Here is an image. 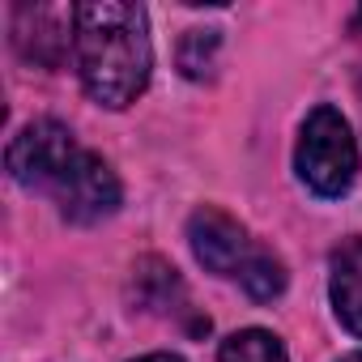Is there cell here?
I'll return each instance as SVG.
<instances>
[{"instance_id":"cell-1","label":"cell","mask_w":362,"mask_h":362,"mask_svg":"<svg viewBox=\"0 0 362 362\" xmlns=\"http://www.w3.org/2000/svg\"><path fill=\"white\" fill-rule=\"evenodd\" d=\"M77 73L98 107H132L153 73L149 18L141 5L90 0L77 5Z\"/></svg>"},{"instance_id":"cell-2","label":"cell","mask_w":362,"mask_h":362,"mask_svg":"<svg viewBox=\"0 0 362 362\" xmlns=\"http://www.w3.org/2000/svg\"><path fill=\"white\" fill-rule=\"evenodd\" d=\"M294 170L315 197H345L358 179V141L337 107H315L294 145Z\"/></svg>"},{"instance_id":"cell-3","label":"cell","mask_w":362,"mask_h":362,"mask_svg":"<svg viewBox=\"0 0 362 362\" xmlns=\"http://www.w3.org/2000/svg\"><path fill=\"white\" fill-rule=\"evenodd\" d=\"M81 145L73 136V128H64L60 119H30L5 153V166L13 175V184H22L26 192H56V184L69 175V166L77 162Z\"/></svg>"},{"instance_id":"cell-4","label":"cell","mask_w":362,"mask_h":362,"mask_svg":"<svg viewBox=\"0 0 362 362\" xmlns=\"http://www.w3.org/2000/svg\"><path fill=\"white\" fill-rule=\"evenodd\" d=\"M52 201L60 205V218L64 222H77V226H94L103 218H111L124 201V188H119V175L111 170V162L94 149H81L77 162L69 166V175L56 184Z\"/></svg>"},{"instance_id":"cell-5","label":"cell","mask_w":362,"mask_h":362,"mask_svg":"<svg viewBox=\"0 0 362 362\" xmlns=\"http://www.w3.org/2000/svg\"><path fill=\"white\" fill-rule=\"evenodd\" d=\"M188 243H192V256L214 273V277H243V269L256 260V243L252 235L243 230V222H235L226 209L218 205H201L192 218H188Z\"/></svg>"},{"instance_id":"cell-6","label":"cell","mask_w":362,"mask_h":362,"mask_svg":"<svg viewBox=\"0 0 362 362\" xmlns=\"http://www.w3.org/2000/svg\"><path fill=\"white\" fill-rule=\"evenodd\" d=\"M13 47L22 60L60 69L69 52L77 56V9L64 5H22L13 18Z\"/></svg>"},{"instance_id":"cell-7","label":"cell","mask_w":362,"mask_h":362,"mask_svg":"<svg viewBox=\"0 0 362 362\" xmlns=\"http://www.w3.org/2000/svg\"><path fill=\"white\" fill-rule=\"evenodd\" d=\"M328 298L345 332L362 337V235L345 239L328 260Z\"/></svg>"},{"instance_id":"cell-8","label":"cell","mask_w":362,"mask_h":362,"mask_svg":"<svg viewBox=\"0 0 362 362\" xmlns=\"http://www.w3.org/2000/svg\"><path fill=\"white\" fill-rule=\"evenodd\" d=\"M218 362H290L286 345L269 328H239L222 341Z\"/></svg>"},{"instance_id":"cell-9","label":"cell","mask_w":362,"mask_h":362,"mask_svg":"<svg viewBox=\"0 0 362 362\" xmlns=\"http://www.w3.org/2000/svg\"><path fill=\"white\" fill-rule=\"evenodd\" d=\"M239 286L256 298V303H273L281 290H286V264L273 256V252H256V260L243 269V277H239Z\"/></svg>"},{"instance_id":"cell-10","label":"cell","mask_w":362,"mask_h":362,"mask_svg":"<svg viewBox=\"0 0 362 362\" xmlns=\"http://www.w3.org/2000/svg\"><path fill=\"white\" fill-rule=\"evenodd\" d=\"M218 43H222L218 30H188L184 43H179V69H184V77H192V81L209 77L214 56H218Z\"/></svg>"},{"instance_id":"cell-11","label":"cell","mask_w":362,"mask_h":362,"mask_svg":"<svg viewBox=\"0 0 362 362\" xmlns=\"http://www.w3.org/2000/svg\"><path fill=\"white\" fill-rule=\"evenodd\" d=\"M132 362H184L179 354H145V358H132Z\"/></svg>"},{"instance_id":"cell-12","label":"cell","mask_w":362,"mask_h":362,"mask_svg":"<svg viewBox=\"0 0 362 362\" xmlns=\"http://www.w3.org/2000/svg\"><path fill=\"white\" fill-rule=\"evenodd\" d=\"M341 362H362V349H354V354H345Z\"/></svg>"},{"instance_id":"cell-13","label":"cell","mask_w":362,"mask_h":362,"mask_svg":"<svg viewBox=\"0 0 362 362\" xmlns=\"http://www.w3.org/2000/svg\"><path fill=\"white\" fill-rule=\"evenodd\" d=\"M354 30H358V35H362V9H358V13H354Z\"/></svg>"}]
</instances>
